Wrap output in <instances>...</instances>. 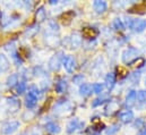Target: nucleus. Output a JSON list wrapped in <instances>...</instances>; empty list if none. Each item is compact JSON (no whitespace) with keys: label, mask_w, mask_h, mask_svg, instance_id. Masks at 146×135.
<instances>
[{"label":"nucleus","mask_w":146,"mask_h":135,"mask_svg":"<svg viewBox=\"0 0 146 135\" xmlns=\"http://www.w3.org/2000/svg\"><path fill=\"white\" fill-rule=\"evenodd\" d=\"M138 57H139V50L134 47H129L122 52V61L127 65H131L134 61L138 59Z\"/></svg>","instance_id":"nucleus-1"},{"label":"nucleus","mask_w":146,"mask_h":135,"mask_svg":"<svg viewBox=\"0 0 146 135\" xmlns=\"http://www.w3.org/2000/svg\"><path fill=\"white\" fill-rule=\"evenodd\" d=\"M73 110V106L69 103L68 101H64L61 100V102L57 103L56 104V108H54V114L59 115V116H67L68 114H70Z\"/></svg>","instance_id":"nucleus-2"},{"label":"nucleus","mask_w":146,"mask_h":135,"mask_svg":"<svg viewBox=\"0 0 146 135\" xmlns=\"http://www.w3.org/2000/svg\"><path fill=\"white\" fill-rule=\"evenodd\" d=\"M64 59H65V56H64V52H58L57 55L52 56L49 60V68L52 70V72H57L59 68L61 63H64Z\"/></svg>","instance_id":"nucleus-3"},{"label":"nucleus","mask_w":146,"mask_h":135,"mask_svg":"<svg viewBox=\"0 0 146 135\" xmlns=\"http://www.w3.org/2000/svg\"><path fill=\"white\" fill-rule=\"evenodd\" d=\"M18 128H19V122H17V120H10V122H7L6 124L2 125L1 133L5 135H10L13 134L14 132H16Z\"/></svg>","instance_id":"nucleus-4"},{"label":"nucleus","mask_w":146,"mask_h":135,"mask_svg":"<svg viewBox=\"0 0 146 135\" xmlns=\"http://www.w3.org/2000/svg\"><path fill=\"white\" fill-rule=\"evenodd\" d=\"M64 67L65 69L68 72V73H73L74 70L76 69V59L74 58L73 56H67L65 59H64Z\"/></svg>","instance_id":"nucleus-5"},{"label":"nucleus","mask_w":146,"mask_h":135,"mask_svg":"<svg viewBox=\"0 0 146 135\" xmlns=\"http://www.w3.org/2000/svg\"><path fill=\"white\" fill-rule=\"evenodd\" d=\"M118 117H119V119H120L121 123L128 124V123L133 122V119H134V112L131 110H122L121 112H119Z\"/></svg>","instance_id":"nucleus-6"},{"label":"nucleus","mask_w":146,"mask_h":135,"mask_svg":"<svg viewBox=\"0 0 146 135\" xmlns=\"http://www.w3.org/2000/svg\"><path fill=\"white\" fill-rule=\"evenodd\" d=\"M83 126H84V123L79 122L78 118H74L73 120H70L67 125V132L68 133H74V132L80 130Z\"/></svg>","instance_id":"nucleus-7"},{"label":"nucleus","mask_w":146,"mask_h":135,"mask_svg":"<svg viewBox=\"0 0 146 135\" xmlns=\"http://www.w3.org/2000/svg\"><path fill=\"white\" fill-rule=\"evenodd\" d=\"M82 35L78 33H73L69 37V45L72 49H77L82 45Z\"/></svg>","instance_id":"nucleus-8"},{"label":"nucleus","mask_w":146,"mask_h":135,"mask_svg":"<svg viewBox=\"0 0 146 135\" xmlns=\"http://www.w3.org/2000/svg\"><path fill=\"white\" fill-rule=\"evenodd\" d=\"M131 29L137 32V33H141L143 32L146 29V21L144 19H133V24H131Z\"/></svg>","instance_id":"nucleus-9"},{"label":"nucleus","mask_w":146,"mask_h":135,"mask_svg":"<svg viewBox=\"0 0 146 135\" xmlns=\"http://www.w3.org/2000/svg\"><path fill=\"white\" fill-rule=\"evenodd\" d=\"M93 8L98 14H103L107 9H108V3L106 1H101V0H96L93 2Z\"/></svg>","instance_id":"nucleus-10"},{"label":"nucleus","mask_w":146,"mask_h":135,"mask_svg":"<svg viewBox=\"0 0 146 135\" xmlns=\"http://www.w3.org/2000/svg\"><path fill=\"white\" fill-rule=\"evenodd\" d=\"M7 106H8L9 110H11V111L15 112V111H17L21 108V101L17 98L11 97V98H8L7 99Z\"/></svg>","instance_id":"nucleus-11"},{"label":"nucleus","mask_w":146,"mask_h":135,"mask_svg":"<svg viewBox=\"0 0 146 135\" xmlns=\"http://www.w3.org/2000/svg\"><path fill=\"white\" fill-rule=\"evenodd\" d=\"M36 103H37V97L35 94L29 92L27 96H26V98H25V104H26V107L31 109V108H34L36 106Z\"/></svg>","instance_id":"nucleus-12"},{"label":"nucleus","mask_w":146,"mask_h":135,"mask_svg":"<svg viewBox=\"0 0 146 135\" xmlns=\"http://www.w3.org/2000/svg\"><path fill=\"white\" fill-rule=\"evenodd\" d=\"M9 67H10V63L8 58L3 53H0V73H6Z\"/></svg>","instance_id":"nucleus-13"},{"label":"nucleus","mask_w":146,"mask_h":135,"mask_svg":"<svg viewBox=\"0 0 146 135\" xmlns=\"http://www.w3.org/2000/svg\"><path fill=\"white\" fill-rule=\"evenodd\" d=\"M82 34H83V36H85L87 39H94L99 34V31L96 29H94V27H85L83 30Z\"/></svg>","instance_id":"nucleus-14"},{"label":"nucleus","mask_w":146,"mask_h":135,"mask_svg":"<svg viewBox=\"0 0 146 135\" xmlns=\"http://www.w3.org/2000/svg\"><path fill=\"white\" fill-rule=\"evenodd\" d=\"M106 86L109 89V90H112L114 84H115V74L114 73H109L107 76H106Z\"/></svg>","instance_id":"nucleus-15"},{"label":"nucleus","mask_w":146,"mask_h":135,"mask_svg":"<svg viewBox=\"0 0 146 135\" xmlns=\"http://www.w3.org/2000/svg\"><path fill=\"white\" fill-rule=\"evenodd\" d=\"M67 90V80L66 78H60L56 83V91L58 93H64Z\"/></svg>","instance_id":"nucleus-16"},{"label":"nucleus","mask_w":146,"mask_h":135,"mask_svg":"<svg viewBox=\"0 0 146 135\" xmlns=\"http://www.w3.org/2000/svg\"><path fill=\"white\" fill-rule=\"evenodd\" d=\"M136 100H137V92H136L135 90L128 91V93H127V96H126V103H127L128 106H133Z\"/></svg>","instance_id":"nucleus-17"},{"label":"nucleus","mask_w":146,"mask_h":135,"mask_svg":"<svg viewBox=\"0 0 146 135\" xmlns=\"http://www.w3.org/2000/svg\"><path fill=\"white\" fill-rule=\"evenodd\" d=\"M45 130L49 132V133H51V134H58V133H60V126L58 125V124H56V123H48L46 125H45Z\"/></svg>","instance_id":"nucleus-18"},{"label":"nucleus","mask_w":146,"mask_h":135,"mask_svg":"<svg viewBox=\"0 0 146 135\" xmlns=\"http://www.w3.org/2000/svg\"><path fill=\"white\" fill-rule=\"evenodd\" d=\"M92 93V85L90 84H82L79 86V94L83 97H87Z\"/></svg>","instance_id":"nucleus-19"},{"label":"nucleus","mask_w":146,"mask_h":135,"mask_svg":"<svg viewBox=\"0 0 146 135\" xmlns=\"http://www.w3.org/2000/svg\"><path fill=\"white\" fill-rule=\"evenodd\" d=\"M18 83V75L17 74H11L8 76L7 81H6V84L8 88H14L16 84Z\"/></svg>","instance_id":"nucleus-20"},{"label":"nucleus","mask_w":146,"mask_h":135,"mask_svg":"<svg viewBox=\"0 0 146 135\" xmlns=\"http://www.w3.org/2000/svg\"><path fill=\"white\" fill-rule=\"evenodd\" d=\"M35 17H36L37 22H43L46 17V13L44 10V7H40L36 10V14H35Z\"/></svg>","instance_id":"nucleus-21"},{"label":"nucleus","mask_w":146,"mask_h":135,"mask_svg":"<svg viewBox=\"0 0 146 135\" xmlns=\"http://www.w3.org/2000/svg\"><path fill=\"white\" fill-rule=\"evenodd\" d=\"M119 130H120V125H119V124L111 125L110 127H108V128L106 130V134L107 135H113V134H115Z\"/></svg>","instance_id":"nucleus-22"},{"label":"nucleus","mask_w":146,"mask_h":135,"mask_svg":"<svg viewBox=\"0 0 146 135\" xmlns=\"http://www.w3.org/2000/svg\"><path fill=\"white\" fill-rule=\"evenodd\" d=\"M112 25H113V27H114L115 30H118V31H122V30H125V24L122 23V21H121L120 18H115V19L113 21Z\"/></svg>","instance_id":"nucleus-23"},{"label":"nucleus","mask_w":146,"mask_h":135,"mask_svg":"<svg viewBox=\"0 0 146 135\" xmlns=\"http://www.w3.org/2000/svg\"><path fill=\"white\" fill-rule=\"evenodd\" d=\"M108 100H109V97H107V96H103V97L96 98L94 101L92 102V106H93V107H98V106H100V104H103L104 102H107Z\"/></svg>","instance_id":"nucleus-24"},{"label":"nucleus","mask_w":146,"mask_h":135,"mask_svg":"<svg viewBox=\"0 0 146 135\" xmlns=\"http://www.w3.org/2000/svg\"><path fill=\"white\" fill-rule=\"evenodd\" d=\"M103 89H104V85L101 84V83H94V84L92 85V91H93L94 93H96V94L102 93Z\"/></svg>","instance_id":"nucleus-25"},{"label":"nucleus","mask_w":146,"mask_h":135,"mask_svg":"<svg viewBox=\"0 0 146 135\" xmlns=\"http://www.w3.org/2000/svg\"><path fill=\"white\" fill-rule=\"evenodd\" d=\"M137 101L139 103H146V90H141L137 92Z\"/></svg>","instance_id":"nucleus-26"},{"label":"nucleus","mask_w":146,"mask_h":135,"mask_svg":"<svg viewBox=\"0 0 146 135\" xmlns=\"http://www.w3.org/2000/svg\"><path fill=\"white\" fill-rule=\"evenodd\" d=\"M27 89V85L25 82H19V84L17 85V93L18 94H23Z\"/></svg>","instance_id":"nucleus-27"},{"label":"nucleus","mask_w":146,"mask_h":135,"mask_svg":"<svg viewBox=\"0 0 146 135\" xmlns=\"http://www.w3.org/2000/svg\"><path fill=\"white\" fill-rule=\"evenodd\" d=\"M37 31H38V25H34V26H31V27L26 31V34H27L29 37H30V36H32V35H34Z\"/></svg>","instance_id":"nucleus-28"},{"label":"nucleus","mask_w":146,"mask_h":135,"mask_svg":"<svg viewBox=\"0 0 146 135\" xmlns=\"http://www.w3.org/2000/svg\"><path fill=\"white\" fill-rule=\"evenodd\" d=\"M83 81H84V75H82V74L75 75L73 77V82L75 84H80V83H83Z\"/></svg>","instance_id":"nucleus-29"},{"label":"nucleus","mask_w":146,"mask_h":135,"mask_svg":"<svg viewBox=\"0 0 146 135\" xmlns=\"http://www.w3.org/2000/svg\"><path fill=\"white\" fill-rule=\"evenodd\" d=\"M49 27L52 32H58L59 31V25L56 23V22H50L49 23Z\"/></svg>","instance_id":"nucleus-30"},{"label":"nucleus","mask_w":146,"mask_h":135,"mask_svg":"<svg viewBox=\"0 0 146 135\" xmlns=\"http://www.w3.org/2000/svg\"><path fill=\"white\" fill-rule=\"evenodd\" d=\"M139 135H146V133H145V132H142V133H141Z\"/></svg>","instance_id":"nucleus-31"},{"label":"nucleus","mask_w":146,"mask_h":135,"mask_svg":"<svg viewBox=\"0 0 146 135\" xmlns=\"http://www.w3.org/2000/svg\"><path fill=\"white\" fill-rule=\"evenodd\" d=\"M19 135H27L26 133H23V134H19Z\"/></svg>","instance_id":"nucleus-32"},{"label":"nucleus","mask_w":146,"mask_h":135,"mask_svg":"<svg viewBox=\"0 0 146 135\" xmlns=\"http://www.w3.org/2000/svg\"><path fill=\"white\" fill-rule=\"evenodd\" d=\"M144 132H145V133H146V126H145V130H144Z\"/></svg>","instance_id":"nucleus-33"},{"label":"nucleus","mask_w":146,"mask_h":135,"mask_svg":"<svg viewBox=\"0 0 146 135\" xmlns=\"http://www.w3.org/2000/svg\"><path fill=\"white\" fill-rule=\"evenodd\" d=\"M145 85H146V78H145Z\"/></svg>","instance_id":"nucleus-34"}]
</instances>
